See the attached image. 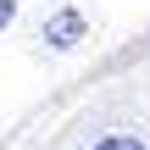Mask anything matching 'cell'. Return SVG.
I'll return each mask as SVG.
<instances>
[{"mask_svg":"<svg viewBox=\"0 0 150 150\" xmlns=\"http://www.w3.org/2000/svg\"><path fill=\"white\" fill-rule=\"evenodd\" d=\"M72 39H78V17H72V11H61V17L50 22V45H72Z\"/></svg>","mask_w":150,"mask_h":150,"instance_id":"obj_1","label":"cell"},{"mask_svg":"<svg viewBox=\"0 0 150 150\" xmlns=\"http://www.w3.org/2000/svg\"><path fill=\"white\" fill-rule=\"evenodd\" d=\"M95 150H145L139 139H128V134H111V139H100Z\"/></svg>","mask_w":150,"mask_h":150,"instance_id":"obj_2","label":"cell"},{"mask_svg":"<svg viewBox=\"0 0 150 150\" xmlns=\"http://www.w3.org/2000/svg\"><path fill=\"white\" fill-rule=\"evenodd\" d=\"M6 22H11V0H0V28H6Z\"/></svg>","mask_w":150,"mask_h":150,"instance_id":"obj_3","label":"cell"}]
</instances>
